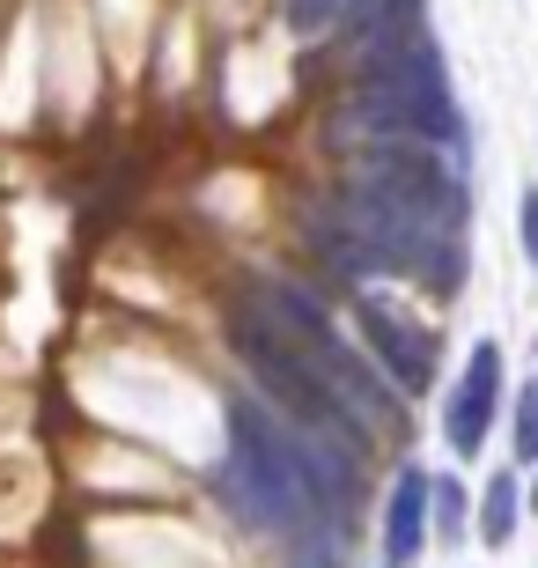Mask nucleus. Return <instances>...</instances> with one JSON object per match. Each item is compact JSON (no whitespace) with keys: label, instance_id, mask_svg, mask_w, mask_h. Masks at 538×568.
I'll return each instance as SVG.
<instances>
[{"label":"nucleus","instance_id":"1a4fd4ad","mask_svg":"<svg viewBox=\"0 0 538 568\" xmlns=\"http://www.w3.org/2000/svg\"><path fill=\"white\" fill-rule=\"evenodd\" d=\"M524 244H531V258H538V192L524 200Z\"/></svg>","mask_w":538,"mask_h":568},{"label":"nucleus","instance_id":"0eeeda50","mask_svg":"<svg viewBox=\"0 0 538 568\" xmlns=\"http://www.w3.org/2000/svg\"><path fill=\"white\" fill-rule=\"evenodd\" d=\"M517 450L524 458H538V384L524 392V422H517Z\"/></svg>","mask_w":538,"mask_h":568},{"label":"nucleus","instance_id":"f03ea898","mask_svg":"<svg viewBox=\"0 0 538 568\" xmlns=\"http://www.w3.org/2000/svg\"><path fill=\"white\" fill-rule=\"evenodd\" d=\"M354 192H369V200H392V207L406 214H428V222H450L457 230V178L443 163H435L428 148H376V155H362L347 178Z\"/></svg>","mask_w":538,"mask_h":568},{"label":"nucleus","instance_id":"423d86ee","mask_svg":"<svg viewBox=\"0 0 538 568\" xmlns=\"http://www.w3.org/2000/svg\"><path fill=\"white\" fill-rule=\"evenodd\" d=\"M339 8H347V0H288V22H295V30H325Z\"/></svg>","mask_w":538,"mask_h":568},{"label":"nucleus","instance_id":"39448f33","mask_svg":"<svg viewBox=\"0 0 538 568\" xmlns=\"http://www.w3.org/2000/svg\"><path fill=\"white\" fill-rule=\"evenodd\" d=\"M420 495H428L420 473H406V480H398V503H392V561H406L414 539H420Z\"/></svg>","mask_w":538,"mask_h":568},{"label":"nucleus","instance_id":"6e6552de","mask_svg":"<svg viewBox=\"0 0 538 568\" xmlns=\"http://www.w3.org/2000/svg\"><path fill=\"white\" fill-rule=\"evenodd\" d=\"M501 531H509V487H487V539H501Z\"/></svg>","mask_w":538,"mask_h":568},{"label":"nucleus","instance_id":"f257e3e1","mask_svg":"<svg viewBox=\"0 0 538 568\" xmlns=\"http://www.w3.org/2000/svg\"><path fill=\"white\" fill-rule=\"evenodd\" d=\"M414 133V141H457V104L443 89V67H435V44L420 30L414 44H398L384 67H369V82L354 89V104L339 111V133Z\"/></svg>","mask_w":538,"mask_h":568},{"label":"nucleus","instance_id":"7ed1b4c3","mask_svg":"<svg viewBox=\"0 0 538 568\" xmlns=\"http://www.w3.org/2000/svg\"><path fill=\"white\" fill-rule=\"evenodd\" d=\"M362 333H369L376 355H392L398 384H428V369H435V339L420 333L414 317H398L392 303H362Z\"/></svg>","mask_w":538,"mask_h":568},{"label":"nucleus","instance_id":"20e7f679","mask_svg":"<svg viewBox=\"0 0 538 568\" xmlns=\"http://www.w3.org/2000/svg\"><path fill=\"white\" fill-rule=\"evenodd\" d=\"M495 384H501V355H495V347H479L473 369H465V392H457V406H450V443H457V450H479V443H487Z\"/></svg>","mask_w":538,"mask_h":568}]
</instances>
